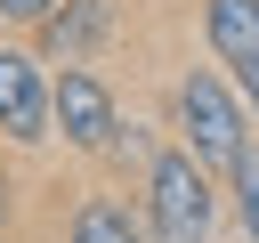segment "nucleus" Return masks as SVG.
Instances as JSON below:
<instances>
[{
    "label": "nucleus",
    "instance_id": "obj_4",
    "mask_svg": "<svg viewBox=\"0 0 259 243\" xmlns=\"http://www.w3.org/2000/svg\"><path fill=\"white\" fill-rule=\"evenodd\" d=\"M0 138L8 146H49L57 138V105H49V73L32 49H0Z\"/></svg>",
    "mask_w": 259,
    "mask_h": 243
},
{
    "label": "nucleus",
    "instance_id": "obj_9",
    "mask_svg": "<svg viewBox=\"0 0 259 243\" xmlns=\"http://www.w3.org/2000/svg\"><path fill=\"white\" fill-rule=\"evenodd\" d=\"M57 8H65V0H0V24H16V32H40Z\"/></svg>",
    "mask_w": 259,
    "mask_h": 243
},
{
    "label": "nucleus",
    "instance_id": "obj_5",
    "mask_svg": "<svg viewBox=\"0 0 259 243\" xmlns=\"http://www.w3.org/2000/svg\"><path fill=\"white\" fill-rule=\"evenodd\" d=\"M202 40L235 81V97L259 113V0H202Z\"/></svg>",
    "mask_w": 259,
    "mask_h": 243
},
{
    "label": "nucleus",
    "instance_id": "obj_3",
    "mask_svg": "<svg viewBox=\"0 0 259 243\" xmlns=\"http://www.w3.org/2000/svg\"><path fill=\"white\" fill-rule=\"evenodd\" d=\"M49 105H57V138H65L73 154H89V162L113 154V138H121V97H113L89 65H57V73H49Z\"/></svg>",
    "mask_w": 259,
    "mask_h": 243
},
{
    "label": "nucleus",
    "instance_id": "obj_6",
    "mask_svg": "<svg viewBox=\"0 0 259 243\" xmlns=\"http://www.w3.org/2000/svg\"><path fill=\"white\" fill-rule=\"evenodd\" d=\"M105 24H113V0H65V8L40 24V49H49L57 65H89V49L105 40Z\"/></svg>",
    "mask_w": 259,
    "mask_h": 243
},
{
    "label": "nucleus",
    "instance_id": "obj_1",
    "mask_svg": "<svg viewBox=\"0 0 259 243\" xmlns=\"http://www.w3.org/2000/svg\"><path fill=\"white\" fill-rule=\"evenodd\" d=\"M138 211H146V235H154V243H210L219 219H227V194H219V170H210L194 146L170 138V146H154V162H146Z\"/></svg>",
    "mask_w": 259,
    "mask_h": 243
},
{
    "label": "nucleus",
    "instance_id": "obj_2",
    "mask_svg": "<svg viewBox=\"0 0 259 243\" xmlns=\"http://www.w3.org/2000/svg\"><path fill=\"white\" fill-rule=\"evenodd\" d=\"M251 105L235 97V81L227 73H210V65H178L170 73V138L178 146H194L219 178L243 162V146H251V122H243Z\"/></svg>",
    "mask_w": 259,
    "mask_h": 243
},
{
    "label": "nucleus",
    "instance_id": "obj_7",
    "mask_svg": "<svg viewBox=\"0 0 259 243\" xmlns=\"http://www.w3.org/2000/svg\"><path fill=\"white\" fill-rule=\"evenodd\" d=\"M65 243H146V211H130L121 194H81V211H73V227H65Z\"/></svg>",
    "mask_w": 259,
    "mask_h": 243
},
{
    "label": "nucleus",
    "instance_id": "obj_8",
    "mask_svg": "<svg viewBox=\"0 0 259 243\" xmlns=\"http://www.w3.org/2000/svg\"><path fill=\"white\" fill-rule=\"evenodd\" d=\"M227 211H235V235L259 243V146H243V162L227 170Z\"/></svg>",
    "mask_w": 259,
    "mask_h": 243
},
{
    "label": "nucleus",
    "instance_id": "obj_10",
    "mask_svg": "<svg viewBox=\"0 0 259 243\" xmlns=\"http://www.w3.org/2000/svg\"><path fill=\"white\" fill-rule=\"evenodd\" d=\"M8 219H16V170L0 162V243H8Z\"/></svg>",
    "mask_w": 259,
    "mask_h": 243
}]
</instances>
